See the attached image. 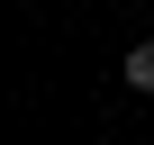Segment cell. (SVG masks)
Instances as JSON below:
<instances>
[{
    "instance_id": "6da1fadb",
    "label": "cell",
    "mask_w": 154,
    "mask_h": 145,
    "mask_svg": "<svg viewBox=\"0 0 154 145\" xmlns=\"http://www.w3.org/2000/svg\"><path fill=\"white\" fill-rule=\"evenodd\" d=\"M127 91H136V100H154V36H145V45H127Z\"/></svg>"
}]
</instances>
